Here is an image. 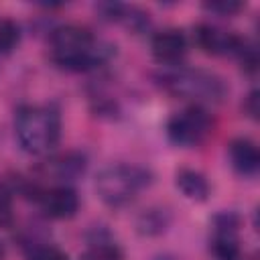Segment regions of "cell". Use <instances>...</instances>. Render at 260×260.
<instances>
[{
  "label": "cell",
  "instance_id": "obj_1",
  "mask_svg": "<svg viewBox=\"0 0 260 260\" xmlns=\"http://www.w3.org/2000/svg\"><path fill=\"white\" fill-rule=\"evenodd\" d=\"M114 49L81 24H61L49 35V57L53 65L69 73H85L106 65L116 53Z\"/></svg>",
  "mask_w": 260,
  "mask_h": 260
},
{
  "label": "cell",
  "instance_id": "obj_2",
  "mask_svg": "<svg viewBox=\"0 0 260 260\" xmlns=\"http://www.w3.org/2000/svg\"><path fill=\"white\" fill-rule=\"evenodd\" d=\"M154 83L181 100H189L193 106H215L221 104L230 87L221 75L209 69H199V67H187V65H171V67H160L154 73Z\"/></svg>",
  "mask_w": 260,
  "mask_h": 260
},
{
  "label": "cell",
  "instance_id": "obj_3",
  "mask_svg": "<svg viewBox=\"0 0 260 260\" xmlns=\"http://www.w3.org/2000/svg\"><path fill=\"white\" fill-rule=\"evenodd\" d=\"M14 132L24 152L49 154L61 140V112L55 104L20 106L14 118Z\"/></svg>",
  "mask_w": 260,
  "mask_h": 260
},
{
  "label": "cell",
  "instance_id": "obj_4",
  "mask_svg": "<svg viewBox=\"0 0 260 260\" xmlns=\"http://www.w3.org/2000/svg\"><path fill=\"white\" fill-rule=\"evenodd\" d=\"M152 173L146 167L130 162H114L95 175V193L108 207L120 209L132 203L140 191L150 187Z\"/></svg>",
  "mask_w": 260,
  "mask_h": 260
},
{
  "label": "cell",
  "instance_id": "obj_5",
  "mask_svg": "<svg viewBox=\"0 0 260 260\" xmlns=\"http://www.w3.org/2000/svg\"><path fill=\"white\" fill-rule=\"evenodd\" d=\"M167 138L179 148L201 146L213 132V118L203 106H187L167 120Z\"/></svg>",
  "mask_w": 260,
  "mask_h": 260
},
{
  "label": "cell",
  "instance_id": "obj_6",
  "mask_svg": "<svg viewBox=\"0 0 260 260\" xmlns=\"http://www.w3.org/2000/svg\"><path fill=\"white\" fill-rule=\"evenodd\" d=\"M41 211L51 219H71L79 211V195L71 185H55L51 189H43L37 197Z\"/></svg>",
  "mask_w": 260,
  "mask_h": 260
},
{
  "label": "cell",
  "instance_id": "obj_7",
  "mask_svg": "<svg viewBox=\"0 0 260 260\" xmlns=\"http://www.w3.org/2000/svg\"><path fill=\"white\" fill-rule=\"evenodd\" d=\"M87 156L81 150H65L61 154L51 156L45 160L39 169L45 177H51L59 185H69L77 179H81L87 171Z\"/></svg>",
  "mask_w": 260,
  "mask_h": 260
},
{
  "label": "cell",
  "instance_id": "obj_8",
  "mask_svg": "<svg viewBox=\"0 0 260 260\" xmlns=\"http://www.w3.org/2000/svg\"><path fill=\"white\" fill-rule=\"evenodd\" d=\"M195 43L197 47L211 55V57H228L236 53L242 37L232 32V30H225V28H219L215 24H209V22H201L195 26Z\"/></svg>",
  "mask_w": 260,
  "mask_h": 260
},
{
  "label": "cell",
  "instance_id": "obj_9",
  "mask_svg": "<svg viewBox=\"0 0 260 260\" xmlns=\"http://www.w3.org/2000/svg\"><path fill=\"white\" fill-rule=\"evenodd\" d=\"M189 43L183 30L179 28H165L152 35L150 39V51L152 57L162 65V67H171V65H181L183 57L187 55Z\"/></svg>",
  "mask_w": 260,
  "mask_h": 260
},
{
  "label": "cell",
  "instance_id": "obj_10",
  "mask_svg": "<svg viewBox=\"0 0 260 260\" xmlns=\"http://www.w3.org/2000/svg\"><path fill=\"white\" fill-rule=\"evenodd\" d=\"M228 156L232 169L240 177H256L260 171V152L254 140L238 136L228 144Z\"/></svg>",
  "mask_w": 260,
  "mask_h": 260
},
{
  "label": "cell",
  "instance_id": "obj_11",
  "mask_svg": "<svg viewBox=\"0 0 260 260\" xmlns=\"http://www.w3.org/2000/svg\"><path fill=\"white\" fill-rule=\"evenodd\" d=\"M175 185L183 193V197L189 201L203 203L211 195V185H209L207 177L197 169H189V167L179 169L175 173Z\"/></svg>",
  "mask_w": 260,
  "mask_h": 260
},
{
  "label": "cell",
  "instance_id": "obj_12",
  "mask_svg": "<svg viewBox=\"0 0 260 260\" xmlns=\"http://www.w3.org/2000/svg\"><path fill=\"white\" fill-rule=\"evenodd\" d=\"M173 223V213L162 207V205H152V207H146L144 211L138 213L134 225H136V232L142 236V238H156V236H162Z\"/></svg>",
  "mask_w": 260,
  "mask_h": 260
},
{
  "label": "cell",
  "instance_id": "obj_13",
  "mask_svg": "<svg viewBox=\"0 0 260 260\" xmlns=\"http://www.w3.org/2000/svg\"><path fill=\"white\" fill-rule=\"evenodd\" d=\"M83 260H124L122 248L110 238L106 230H93L87 240V250L83 252Z\"/></svg>",
  "mask_w": 260,
  "mask_h": 260
},
{
  "label": "cell",
  "instance_id": "obj_14",
  "mask_svg": "<svg viewBox=\"0 0 260 260\" xmlns=\"http://www.w3.org/2000/svg\"><path fill=\"white\" fill-rule=\"evenodd\" d=\"M209 250L215 260H242L238 236H213Z\"/></svg>",
  "mask_w": 260,
  "mask_h": 260
},
{
  "label": "cell",
  "instance_id": "obj_15",
  "mask_svg": "<svg viewBox=\"0 0 260 260\" xmlns=\"http://www.w3.org/2000/svg\"><path fill=\"white\" fill-rule=\"evenodd\" d=\"M20 45V26L10 18H0V61L16 51Z\"/></svg>",
  "mask_w": 260,
  "mask_h": 260
},
{
  "label": "cell",
  "instance_id": "obj_16",
  "mask_svg": "<svg viewBox=\"0 0 260 260\" xmlns=\"http://www.w3.org/2000/svg\"><path fill=\"white\" fill-rule=\"evenodd\" d=\"M120 22L134 35H142L150 28V14L144 12L142 8L138 6H132V4H124V10H122V16H120Z\"/></svg>",
  "mask_w": 260,
  "mask_h": 260
},
{
  "label": "cell",
  "instance_id": "obj_17",
  "mask_svg": "<svg viewBox=\"0 0 260 260\" xmlns=\"http://www.w3.org/2000/svg\"><path fill=\"white\" fill-rule=\"evenodd\" d=\"M213 236H238L242 219L236 211H219L211 219Z\"/></svg>",
  "mask_w": 260,
  "mask_h": 260
},
{
  "label": "cell",
  "instance_id": "obj_18",
  "mask_svg": "<svg viewBox=\"0 0 260 260\" xmlns=\"http://www.w3.org/2000/svg\"><path fill=\"white\" fill-rule=\"evenodd\" d=\"M234 57L238 59V63L242 65V69L246 73H256V69H258V47L250 39H244L242 37V41H240Z\"/></svg>",
  "mask_w": 260,
  "mask_h": 260
},
{
  "label": "cell",
  "instance_id": "obj_19",
  "mask_svg": "<svg viewBox=\"0 0 260 260\" xmlns=\"http://www.w3.org/2000/svg\"><path fill=\"white\" fill-rule=\"evenodd\" d=\"M246 8L244 2H236V0H213V2H203V10L209 14H215L219 18H232L238 12H242Z\"/></svg>",
  "mask_w": 260,
  "mask_h": 260
},
{
  "label": "cell",
  "instance_id": "obj_20",
  "mask_svg": "<svg viewBox=\"0 0 260 260\" xmlns=\"http://www.w3.org/2000/svg\"><path fill=\"white\" fill-rule=\"evenodd\" d=\"M26 260H69V258L59 246H55L51 242H43L39 246H32L30 250H26Z\"/></svg>",
  "mask_w": 260,
  "mask_h": 260
},
{
  "label": "cell",
  "instance_id": "obj_21",
  "mask_svg": "<svg viewBox=\"0 0 260 260\" xmlns=\"http://www.w3.org/2000/svg\"><path fill=\"white\" fill-rule=\"evenodd\" d=\"M14 223V207H12V191L0 185V228H10Z\"/></svg>",
  "mask_w": 260,
  "mask_h": 260
},
{
  "label": "cell",
  "instance_id": "obj_22",
  "mask_svg": "<svg viewBox=\"0 0 260 260\" xmlns=\"http://www.w3.org/2000/svg\"><path fill=\"white\" fill-rule=\"evenodd\" d=\"M122 10H124L122 2H100V4H95V12L106 22H120Z\"/></svg>",
  "mask_w": 260,
  "mask_h": 260
},
{
  "label": "cell",
  "instance_id": "obj_23",
  "mask_svg": "<svg viewBox=\"0 0 260 260\" xmlns=\"http://www.w3.org/2000/svg\"><path fill=\"white\" fill-rule=\"evenodd\" d=\"M244 112L252 118V120H258V91L252 89L246 98H244V104H242Z\"/></svg>",
  "mask_w": 260,
  "mask_h": 260
},
{
  "label": "cell",
  "instance_id": "obj_24",
  "mask_svg": "<svg viewBox=\"0 0 260 260\" xmlns=\"http://www.w3.org/2000/svg\"><path fill=\"white\" fill-rule=\"evenodd\" d=\"M152 260H177L173 254H158V256H154Z\"/></svg>",
  "mask_w": 260,
  "mask_h": 260
},
{
  "label": "cell",
  "instance_id": "obj_25",
  "mask_svg": "<svg viewBox=\"0 0 260 260\" xmlns=\"http://www.w3.org/2000/svg\"><path fill=\"white\" fill-rule=\"evenodd\" d=\"M6 258V248H4V244L0 242V260H4Z\"/></svg>",
  "mask_w": 260,
  "mask_h": 260
}]
</instances>
